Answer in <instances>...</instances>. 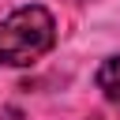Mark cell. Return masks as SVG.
I'll list each match as a JSON object with an SVG mask.
<instances>
[{
  "mask_svg": "<svg viewBox=\"0 0 120 120\" xmlns=\"http://www.w3.org/2000/svg\"><path fill=\"white\" fill-rule=\"evenodd\" d=\"M98 90H101L112 105H120V56H109V60L98 68Z\"/></svg>",
  "mask_w": 120,
  "mask_h": 120,
  "instance_id": "7a4b0ae2",
  "label": "cell"
},
{
  "mask_svg": "<svg viewBox=\"0 0 120 120\" xmlns=\"http://www.w3.org/2000/svg\"><path fill=\"white\" fill-rule=\"evenodd\" d=\"M56 45V19L41 4H22L0 19V68H30Z\"/></svg>",
  "mask_w": 120,
  "mask_h": 120,
  "instance_id": "6da1fadb",
  "label": "cell"
}]
</instances>
